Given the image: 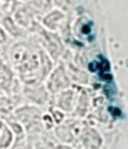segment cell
<instances>
[{
  "label": "cell",
  "instance_id": "cell-3",
  "mask_svg": "<svg viewBox=\"0 0 128 149\" xmlns=\"http://www.w3.org/2000/svg\"><path fill=\"white\" fill-rule=\"evenodd\" d=\"M1 22H2V24L5 27V29L10 32V34H12V35L18 34V32H17V26L15 25L14 21H12L10 17H4L3 20H1Z\"/></svg>",
  "mask_w": 128,
  "mask_h": 149
},
{
  "label": "cell",
  "instance_id": "cell-4",
  "mask_svg": "<svg viewBox=\"0 0 128 149\" xmlns=\"http://www.w3.org/2000/svg\"><path fill=\"white\" fill-rule=\"evenodd\" d=\"M7 40V36H6V33L5 31L2 29V27L0 26V45H3L5 44Z\"/></svg>",
  "mask_w": 128,
  "mask_h": 149
},
{
  "label": "cell",
  "instance_id": "cell-5",
  "mask_svg": "<svg viewBox=\"0 0 128 149\" xmlns=\"http://www.w3.org/2000/svg\"><path fill=\"white\" fill-rule=\"evenodd\" d=\"M0 52H1V49H0Z\"/></svg>",
  "mask_w": 128,
  "mask_h": 149
},
{
  "label": "cell",
  "instance_id": "cell-2",
  "mask_svg": "<svg viewBox=\"0 0 128 149\" xmlns=\"http://www.w3.org/2000/svg\"><path fill=\"white\" fill-rule=\"evenodd\" d=\"M12 142V134L4 123L1 122V130H0V148H6Z\"/></svg>",
  "mask_w": 128,
  "mask_h": 149
},
{
  "label": "cell",
  "instance_id": "cell-1",
  "mask_svg": "<svg viewBox=\"0 0 128 149\" xmlns=\"http://www.w3.org/2000/svg\"><path fill=\"white\" fill-rule=\"evenodd\" d=\"M12 72L6 65L0 63V88L6 89L10 84Z\"/></svg>",
  "mask_w": 128,
  "mask_h": 149
},
{
  "label": "cell",
  "instance_id": "cell-6",
  "mask_svg": "<svg viewBox=\"0 0 128 149\" xmlns=\"http://www.w3.org/2000/svg\"><path fill=\"white\" fill-rule=\"evenodd\" d=\"M0 4H1V3H0Z\"/></svg>",
  "mask_w": 128,
  "mask_h": 149
}]
</instances>
